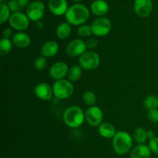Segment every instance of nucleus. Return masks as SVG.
Masks as SVG:
<instances>
[{"instance_id": "nucleus-20", "label": "nucleus", "mask_w": 158, "mask_h": 158, "mask_svg": "<svg viewBox=\"0 0 158 158\" xmlns=\"http://www.w3.org/2000/svg\"><path fill=\"white\" fill-rule=\"evenodd\" d=\"M71 34L70 24L66 22L58 25L56 29V35L60 40H66L69 38Z\"/></svg>"}, {"instance_id": "nucleus-5", "label": "nucleus", "mask_w": 158, "mask_h": 158, "mask_svg": "<svg viewBox=\"0 0 158 158\" xmlns=\"http://www.w3.org/2000/svg\"><path fill=\"white\" fill-rule=\"evenodd\" d=\"M100 63V56L94 50H86L79 57V65L85 70H93L97 69Z\"/></svg>"}, {"instance_id": "nucleus-36", "label": "nucleus", "mask_w": 158, "mask_h": 158, "mask_svg": "<svg viewBox=\"0 0 158 158\" xmlns=\"http://www.w3.org/2000/svg\"><path fill=\"white\" fill-rule=\"evenodd\" d=\"M72 1H74V2H80V1H82V0H72Z\"/></svg>"}, {"instance_id": "nucleus-33", "label": "nucleus", "mask_w": 158, "mask_h": 158, "mask_svg": "<svg viewBox=\"0 0 158 158\" xmlns=\"http://www.w3.org/2000/svg\"><path fill=\"white\" fill-rule=\"evenodd\" d=\"M3 38L6 39H10L12 38L13 35H12V30L11 28H5L4 30H3L2 32Z\"/></svg>"}, {"instance_id": "nucleus-27", "label": "nucleus", "mask_w": 158, "mask_h": 158, "mask_svg": "<svg viewBox=\"0 0 158 158\" xmlns=\"http://www.w3.org/2000/svg\"><path fill=\"white\" fill-rule=\"evenodd\" d=\"M77 34L81 38H88L93 34L91 26L88 25H82L78 28Z\"/></svg>"}, {"instance_id": "nucleus-10", "label": "nucleus", "mask_w": 158, "mask_h": 158, "mask_svg": "<svg viewBox=\"0 0 158 158\" xmlns=\"http://www.w3.org/2000/svg\"><path fill=\"white\" fill-rule=\"evenodd\" d=\"M86 51V41L80 38L71 40L66 47V54L70 57H80Z\"/></svg>"}, {"instance_id": "nucleus-35", "label": "nucleus", "mask_w": 158, "mask_h": 158, "mask_svg": "<svg viewBox=\"0 0 158 158\" xmlns=\"http://www.w3.org/2000/svg\"><path fill=\"white\" fill-rule=\"evenodd\" d=\"M147 135H148V139H149V140H151V139L154 138V137H156L155 134H154V131H151V130H149V131H147Z\"/></svg>"}, {"instance_id": "nucleus-18", "label": "nucleus", "mask_w": 158, "mask_h": 158, "mask_svg": "<svg viewBox=\"0 0 158 158\" xmlns=\"http://www.w3.org/2000/svg\"><path fill=\"white\" fill-rule=\"evenodd\" d=\"M117 131L112 123L109 122H103L98 127V133L102 137L106 139H113Z\"/></svg>"}, {"instance_id": "nucleus-8", "label": "nucleus", "mask_w": 158, "mask_h": 158, "mask_svg": "<svg viewBox=\"0 0 158 158\" xmlns=\"http://www.w3.org/2000/svg\"><path fill=\"white\" fill-rule=\"evenodd\" d=\"M29 18L27 17L26 14L23 13L21 12H15L11 15L9 19V26L15 30L22 32L28 29L29 26Z\"/></svg>"}, {"instance_id": "nucleus-3", "label": "nucleus", "mask_w": 158, "mask_h": 158, "mask_svg": "<svg viewBox=\"0 0 158 158\" xmlns=\"http://www.w3.org/2000/svg\"><path fill=\"white\" fill-rule=\"evenodd\" d=\"M134 138L127 132L123 131H117L112 139L114 151L119 155H123L129 152L133 147Z\"/></svg>"}, {"instance_id": "nucleus-11", "label": "nucleus", "mask_w": 158, "mask_h": 158, "mask_svg": "<svg viewBox=\"0 0 158 158\" xmlns=\"http://www.w3.org/2000/svg\"><path fill=\"white\" fill-rule=\"evenodd\" d=\"M69 68L65 62L57 61L50 66L49 70V75L55 81L63 80L67 76Z\"/></svg>"}, {"instance_id": "nucleus-7", "label": "nucleus", "mask_w": 158, "mask_h": 158, "mask_svg": "<svg viewBox=\"0 0 158 158\" xmlns=\"http://www.w3.org/2000/svg\"><path fill=\"white\" fill-rule=\"evenodd\" d=\"M103 120V113L97 106H89L85 112V120L91 127H98Z\"/></svg>"}, {"instance_id": "nucleus-37", "label": "nucleus", "mask_w": 158, "mask_h": 158, "mask_svg": "<svg viewBox=\"0 0 158 158\" xmlns=\"http://www.w3.org/2000/svg\"><path fill=\"white\" fill-rule=\"evenodd\" d=\"M157 158H158V157H157Z\"/></svg>"}, {"instance_id": "nucleus-23", "label": "nucleus", "mask_w": 158, "mask_h": 158, "mask_svg": "<svg viewBox=\"0 0 158 158\" xmlns=\"http://www.w3.org/2000/svg\"><path fill=\"white\" fill-rule=\"evenodd\" d=\"M12 40L6 38H2L0 40V55L6 56L11 52L12 49Z\"/></svg>"}, {"instance_id": "nucleus-17", "label": "nucleus", "mask_w": 158, "mask_h": 158, "mask_svg": "<svg viewBox=\"0 0 158 158\" xmlns=\"http://www.w3.org/2000/svg\"><path fill=\"white\" fill-rule=\"evenodd\" d=\"M90 10L95 15L103 17L109 10V6L104 0H95L90 5Z\"/></svg>"}, {"instance_id": "nucleus-26", "label": "nucleus", "mask_w": 158, "mask_h": 158, "mask_svg": "<svg viewBox=\"0 0 158 158\" xmlns=\"http://www.w3.org/2000/svg\"><path fill=\"white\" fill-rule=\"evenodd\" d=\"M0 9H1V12H0V23L3 24L6 23V21H9V18H10V9H9L8 5L5 4V3H1L0 6Z\"/></svg>"}, {"instance_id": "nucleus-31", "label": "nucleus", "mask_w": 158, "mask_h": 158, "mask_svg": "<svg viewBox=\"0 0 158 158\" xmlns=\"http://www.w3.org/2000/svg\"><path fill=\"white\" fill-rule=\"evenodd\" d=\"M148 147L151 152L158 154V137H155L154 138L150 140L149 143H148Z\"/></svg>"}, {"instance_id": "nucleus-1", "label": "nucleus", "mask_w": 158, "mask_h": 158, "mask_svg": "<svg viewBox=\"0 0 158 158\" xmlns=\"http://www.w3.org/2000/svg\"><path fill=\"white\" fill-rule=\"evenodd\" d=\"M89 17V9L82 4L73 5L65 14L66 22L73 26H82L87 21Z\"/></svg>"}, {"instance_id": "nucleus-14", "label": "nucleus", "mask_w": 158, "mask_h": 158, "mask_svg": "<svg viewBox=\"0 0 158 158\" xmlns=\"http://www.w3.org/2000/svg\"><path fill=\"white\" fill-rule=\"evenodd\" d=\"M48 7L49 11L55 15H65L69 9L66 0H49Z\"/></svg>"}, {"instance_id": "nucleus-13", "label": "nucleus", "mask_w": 158, "mask_h": 158, "mask_svg": "<svg viewBox=\"0 0 158 158\" xmlns=\"http://www.w3.org/2000/svg\"><path fill=\"white\" fill-rule=\"evenodd\" d=\"M34 94L39 100L47 101L53 96L52 86L47 83H40L34 87Z\"/></svg>"}, {"instance_id": "nucleus-4", "label": "nucleus", "mask_w": 158, "mask_h": 158, "mask_svg": "<svg viewBox=\"0 0 158 158\" xmlns=\"http://www.w3.org/2000/svg\"><path fill=\"white\" fill-rule=\"evenodd\" d=\"M53 96L58 100H66L73 94L74 86L69 80H56L52 84Z\"/></svg>"}, {"instance_id": "nucleus-12", "label": "nucleus", "mask_w": 158, "mask_h": 158, "mask_svg": "<svg viewBox=\"0 0 158 158\" xmlns=\"http://www.w3.org/2000/svg\"><path fill=\"white\" fill-rule=\"evenodd\" d=\"M134 9L138 16L145 18L151 15L153 10L151 0H134Z\"/></svg>"}, {"instance_id": "nucleus-19", "label": "nucleus", "mask_w": 158, "mask_h": 158, "mask_svg": "<svg viewBox=\"0 0 158 158\" xmlns=\"http://www.w3.org/2000/svg\"><path fill=\"white\" fill-rule=\"evenodd\" d=\"M151 151L148 145L138 144L131 151V158H150Z\"/></svg>"}, {"instance_id": "nucleus-24", "label": "nucleus", "mask_w": 158, "mask_h": 158, "mask_svg": "<svg viewBox=\"0 0 158 158\" xmlns=\"http://www.w3.org/2000/svg\"><path fill=\"white\" fill-rule=\"evenodd\" d=\"M143 106L148 111L158 109V97L154 95L148 96L143 101Z\"/></svg>"}, {"instance_id": "nucleus-29", "label": "nucleus", "mask_w": 158, "mask_h": 158, "mask_svg": "<svg viewBox=\"0 0 158 158\" xmlns=\"http://www.w3.org/2000/svg\"><path fill=\"white\" fill-rule=\"evenodd\" d=\"M8 6H9V9H10V11L12 13L19 12L22 9L18 0H10V1L8 2Z\"/></svg>"}, {"instance_id": "nucleus-2", "label": "nucleus", "mask_w": 158, "mask_h": 158, "mask_svg": "<svg viewBox=\"0 0 158 158\" xmlns=\"http://www.w3.org/2000/svg\"><path fill=\"white\" fill-rule=\"evenodd\" d=\"M63 120L65 124L69 127L78 128L84 123L85 113L80 106L73 105L65 110Z\"/></svg>"}, {"instance_id": "nucleus-9", "label": "nucleus", "mask_w": 158, "mask_h": 158, "mask_svg": "<svg viewBox=\"0 0 158 158\" xmlns=\"http://www.w3.org/2000/svg\"><path fill=\"white\" fill-rule=\"evenodd\" d=\"M45 12V6L41 1H34L26 9V15L30 21L39 22L42 19Z\"/></svg>"}, {"instance_id": "nucleus-32", "label": "nucleus", "mask_w": 158, "mask_h": 158, "mask_svg": "<svg viewBox=\"0 0 158 158\" xmlns=\"http://www.w3.org/2000/svg\"><path fill=\"white\" fill-rule=\"evenodd\" d=\"M86 46L88 50H94L98 46V41L96 39H88L86 41Z\"/></svg>"}, {"instance_id": "nucleus-25", "label": "nucleus", "mask_w": 158, "mask_h": 158, "mask_svg": "<svg viewBox=\"0 0 158 158\" xmlns=\"http://www.w3.org/2000/svg\"><path fill=\"white\" fill-rule=\"evenodd\" d=\"M82 99H83V103L88 106H95L96 103H97V97L92 91L88 90L83 93Z\"/></svg>"}, {"instance_id": "nucleus-15", "label": "nucleus", "mask_w": 158, "mask_h": 158, "mask_svg": "<svg viewBox=\"0 0 158 158\" xmlns=\"http://www.w3.org/2000/svg\"><path fill=\"white\" fill-rule=\"evenodd\" d=\"M60 46L56 41L53 40H49L46 41L42 45L40 48V54L46 58H50L53 57L59 52Z\"/></svg>"}, {"instance_id": "nucleus-34", "label": "nucleus", "mask_w": 158, "mask_h": 158, "mask_svg": "<svg viewBox=\"0 0 158 158\" xmlns=\"http://www.w3.org/2000/svg\"><path fill=\"white\" fill-rule=\"evenodd\" d=\"M19 1V3L20 6H21L22 9H23V8L26 7V6H29V5L30 4L29 3V0H18Z\"/></svg>"}, {"instance_id": "nucleus-16", "label": "nucleus", "mask_w": 158, "mask_h": 158, "mask_svg": "<svg viewBox=\"0 0 158 158\" xmlns=\"http://www.w3.org/2000/svg\"><path fill=\"white\" fill-rule=\"evenodd\" d=\"M12 42L13 46L19 49H25L29 46L31 43L30 36L27 33L23 32H18L14 34L12 37Z\"/></svg>"}, {"instance_id": "nucleus-6", "label": "nucleus", "mask_w": 158, "mask_h": 158, "mask_svg": "<svg viewBox=\"0 0 158 158\" xmlns=\"http://www.w3.org/2000/svg\"><path fill=\"white\" fill-rule=\"evenodd\" d=\"M90 26L93 34L98 37H103L108 35L112 29L110 20L106 17H99L96 19L91 23Z\"/></svg>"}, {"instance_id": "nucleus-28", "label": "nucleus", "mask_w": 158, "mask_h": 158, "mask_svg": "<svg viewBox=\"0 0 158 158\" xmlns=\"http://www.w3.org/2000/svg\"><path fill=\"white\" fill-rule=\"evenodd\" d=\"M47 66V60H46V57L40 56L37 57L34 61V67L37 70H43Z\"/></svg>"}, {"instance_id": "nucleus-21", "label": "nucleus", "mask_w": 158, "mask_h": 158, "mask_svg": "<svg viewBox=\"0 0 158 158\" xmlns=\"http://www.w3.org/2000/svg\"><path fill=\"white\" fill-rule=\"evenodd\" d=\"M82 69H83L80 67V65H73L69 67L67 74L68 80L72 83L78 81L82 77Z\"/></svg>"}, {"instance_id": "nucleus-22", "label": "nucleus", "mask_w": 158, "mask_h": 158, "mask_svg": "<svg viewBox=\"0 0 158 158\" xmlns=\"http://www.w3.org/2000/svg\"><path fill=\"white\" fill-rule=\"evenodd\" d=\"M133 138L138 144H144L148 140L147 131L143 127H137L134 131Z\"/></svg>"}, {"instance_id": "nucleus-30", "label": "nucleus", "mask_w": 158, "mask_h": 158, "mask_svg": "<svg viewBox=\"0 0 158 158\" xmlns=\"http://www.w3.org/2000/svg\"><path fill=\"white\" fill-rule=\"evenodd\" d=\"M148 119L153 123H158V109H154L149 110L148 112Z\"/></svg>"}]
</instances>
